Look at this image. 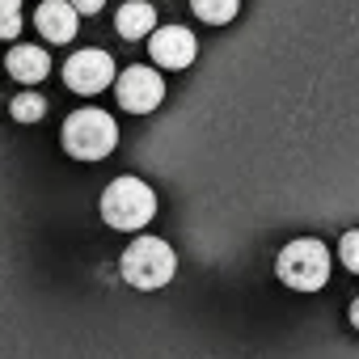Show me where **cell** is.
<instances>
[{
  "mask_svg": "<svg viewBox=\"0 0 359 359\" xmlns=\"http://www.w3.org/2000/svg\"><path fill=\"white\" fill-rule=\"evenodd\" d=\"M156 216V191L140 177H114L102 191V220L118 233H135Z\"/></svg>",
  "mask_w": 359,
  "mask_h": 359,
  "instance_id": "obj_1",
  "label": "cell"
},
{
  "mask_svg": "<svg viewBox=\"0 0 359 359\" xmlns=\"http://www.w3.org/2000/svg\"><path fill=\"white\" fill-rule=\"evenodd\" d=\"M60 140H64L68 156H76V161H102L118 144V123L106 110H97V106H81V110L68 114Z\"/></svg>",
  "mask_w": 359,
  "mask_h": 359,
  "instance_id": "obj_2",
  "label": "cell"
},
{
  "mask_svg": "<svg viewBox=\"0 0 359 359\" xmlns=\"http://www.w3.org/2000/svg\"><path fill=\"white\" fill-rule=\"evenodd\" d=\"M177 271V254L165 237H135L123 250V279L140 292H156L173 279Z\"/></svg>",
  "mask_w": 359,
  "mask_h": 359,
  "instance_id": "obj_3",
  "label": "cell"
},
{
  "mask_svg": "<svg viewBox=\"0 0 359 359\" xmlns=\"http://www.w3.org/2000/svg\"><path fill=\"white\" fill-rule=\"evenodd\" d=\"M275 275L292 287V292H321L330 279V250L317 237H296L279 250L275 258Z\"/></svg>",
  "mask_w": 359,
  "mask_h": 359,
  "instance_id": "obj_4",
  "label": "cell"
},
{
  "mask_svg": "<svg viewBox=\"0 0 359 359\" xmlns=\"http://www.w3.org/2000/svg\"><path fill=\"white\" fill-rule=\"evenodd\" d=\"M114 93H118V106H123V110H131V114H152V110L161 106V97H165V81H161V72H152V68H144V64H131V68L118 72Z\"/></svg>",
  "mask_w": 359,
  "mask_h": 359,
  "instance_id": "obj_5",
  "label": "cell"
},
{
  "mask_svg": "<svg viewBox=\"0 0 359 359\" xmlns=\"http://www.w3.org/2000/svg\"><path fill=\"white\" fill-rule=\"evenodd\" d=\"M64 81H68V89H72V93L93 97V93H102L106 85H114V81H118V68H114V60H110L106 51L89 47V51H76V55L68 60Z\"/></svg>",
  "mask_w": 359,
  "mask_h": 359,
  "instance_id": "obj_6",
  "label": "cell"
},
{
  "mask_svg": "<svg viewBox=\"0 0 359 359\" xmlns=\"http://www.w3.org/2000/svg\"><path fill=\"white\" fill-rule=\"evenodd\" d=\"M148 51H152V64L165 68V72H177V68H191L195 55H199V43L187 26H161L152 39H148Z\"/></svg>",
  "mask_w": 359,
  "mask_h": 359,
  "instance_id": "obj_7",
  "label": "cell"
},
{
  "mask_svg": "<svg viewBox=\"0 0 359 359\" xmlns=\"http://www.w3.org/2000/svg\"><path fill=\"white\" fill-rule=\"evenodd\" d=\"M34 26H39L43 39H51V43H68V39H76L81 9L72 5V0H47V5H39V13H34Z\"/></svg>",
  "mask_w": 359,
  "mask_h": 359,
  "instance_id": "obj_8",
  "label": "cell"
},
{
  "mask_svg": "<svg viewBox=\"0 0 359 359\" xmlns=\"http://www.w3.org/2000/svg\"><path fill=\"white\" fill-rule=\"evenodd\" d=\"M114 30H118V39H127V43L152 39V34H156V9L148 5V0H127V5L118 9V18H114Z\"/></svg>",
  "mask_w": 359,
  "mask_h": 359,
  "instance_id": "obj_9",
  "label": "cell"
},
{
  "mask_svg": "<svg viewBox=\"0 0 359 359\" xmlns=\"http://www.w3.org/2000/svg\"><path fill=\"white\" fill-rule=\"evenodd\" d=\"M5 68H9L13 81H22V85H39V81L51 72V55H47L43 47H13L9 60H5Z\"/></svg>",
  "mask_w": 359,
  "mask_h": 359,
  "instance_id": "obj_10",
  "label": "cell"
},
{
  "mask_svg": "<svg viewBox=\"0 0 359 359\" xmlns=\"http://www.w3.org/2000/svg\"><path fill=\"white\" fill-rule=\"evenodd\" d=\"M191 9L208 26H229L237 18V9H241V0H191Z\"/></svg>",
  "mask_w": 359,
  "mask_h": 359,
  "instance_id": "obj_11",
  "label": "cell"
},
{
  "mask_svg": "<svg viewBox=\"0 0 359 359\" xmlns=\"http://www.w3.org/2000/svg\"><path fill=\"white\" fill-rule=\"evenodd\" d=\"M9 110H13V118H18V123H39V118L47 114V102H43L39 93H18Z\"/></svg>",
  "mask_w": 359,
  "mask_h": 359,
  "instance_id": "obj_12",
  "label": "cell"
},
{
  "mask_svg": "<svg viewBox=\"0 0 359 359\" xmlns=\"http://www.w3.org/2000/svg\"><path fill=\"white\" fill-rule=\"evenodd\" d=\"M0 13H5L0 34H5V39H18V34H22V0H0Z\"/></svg>",
  "mask_w": 359,
  "mask_h": 359,
  "instance_id": "obj_13",
  "label": "cell"
},
{
  "mask_svg": "<svg viewBox=\"0 0 359 359\" xmlns=\"http://www.w3.org/2000/svg\"><path fill=\"white\" fill-rule=\"evenodd\" d=\"M338 258H342V266H346V271H355V275H359V229H351V233L338 241Z\"/></svg>",
  "mask_w": 359,
  "mask_h": 359,
  "instance_id": "obj_14",
  "label": "cell"
},
{
  "mask_svg": "<svg viewBox=\"0 0 359 359\" xmlns=\"http://www.w3.org/2000/svg\"><path fill=\"white\" fill-rule=\"evenodd\" d=\"M72 5H76V9H81V13H97V9H102V5H106V0H72Z\"/></svg>",
  "mask_w": 359,
  "mask_h": 359,
  "instance_id": "obj_15",
  "label": "cell"
},
{
  "mask_svg": "<svg viewBox=\"0 0 359 359\" xmlns=\"http://www.w3.org/2000/svg\"><path fill=\"white\" fill-rule=\"evenodd\" d=\"M351 325H355V330H359V296H355V300H351Z\"/></svg>",
  "mask_w": 359,
  "mask_h": 359,
  "instance_id": "obj_16",
  "label": "cell"
}]
</instances>
